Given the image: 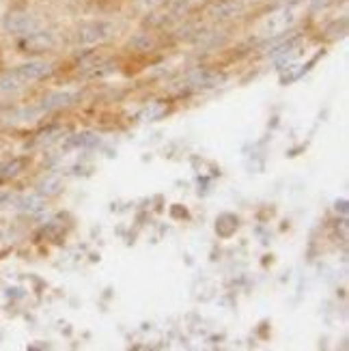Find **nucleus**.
<instances>
[{
	"label": "nucleus",
	"instance_id": "obj_1",
	"mask_svg": "<svg viewBox=\"0 0 349 351\" xmlns=\"http://www.w3.org/2000/svg\"><path fill=\"white\" fill-rule=\"evenodd\" d=\"M115 35V24L106 22V20H93L82 24L78 30H75V41L82 45H93V43H101L106 39H110Z\"/></svg>",
	"mask_w": 349,
	"mask_h": 351
},
{
	"label": "nucleus",
	"instance_id": "obj_2",
	"mask_svg": "<svg viewBox=\"0 0 349 351\" xmlns=\"http://www.w3.org/2000/svg\"><path fill=\"white\" fill-rule=\"evenodd\" d=\"M3 28L13 37H24L39 28V20L28 11H9L3 18Z\"/></svg>",
	"mask_w": 349,
	"mask_h": 351
},
{
	"label": "nucleus",
	"instance_id": "obj_3",
	"mask_svg": "<svg viewBox=\"0 0 349 351\" xmlns=\"http://www.w3.org/2000/svg\"><path fill=\"white\" fill-rule=\"evenodd\" d=\"M54 43H56V39L52 33L37 28V30H33V33L20 37L18 48H20V52H45V50L54 48Z\"/></svg>",
	"mask_w": 349,
	"mask_h": 351
},
{
	"label": "nucleus",
	"instance_id": "obj_4",
	"mask_svg": "<svg viewBox=\"0 0 349 351\" xmlns=\"http://www.w3.org/2000/svg\"><path fill=\"white\" fill-rule=\"evenodd\" d=\"M15 73H18V78L28 84V82H37V80H43L48 78V75L54 71L52 63H48V60H28V63H22L13 69Z\"/></svg>",
	"mask_w": 349,
	"mask_h": 351
},
{
	"label": "nucleus",
	"instance_id": "obj_5",
	"mask_svg": "<svg viewBox=\"0 0 349 351\" xmlns=\"http://www.w3.org/2000/svg\"><path fill=\"white\" fill-rule=\"evenodd\" d=\"M246 9L244 0H218V3H211L207 7V15L211 20H231V18H237V15Z\"/></svg>",
	"mask_w": 349,
	"mask_h": 351
},
{
	"label": "nucleus",
	"instance_id": "obj_6",
	"mask_svg": "<svg viewBox=\"0 0 349 351\" xmlns=\"http://www.w3.org/2000/svg\"><path fill=\"white\" fill-rule=\"evenodd\" d=\"M296 22V13L291 9H282L278 13H272L269 18L263 22L261 26V33L265 35H278V33H285L287 28Z\"/></svg>",
	"mask_w": 349,
	"mask_h": 351
},
{
	"label": "nucleus",
	"instance_id": "obj_7",
	"mask_svg": "<svg viewBox=\"0 0 349 351\" xmlns=\"http://www.w3.org/2000/svg\"><path fill=\"white\" fill-rule=\"evenodd\" d=\"M186 82L194 88H214L224 82V75L218 71H211V69H196L188 75Z\"/></svg>",
	"mask_w": 349,
	"mask_h": 351
},
{
	"label": "nucleus",
	"instance_id": "obj_8",
	"mask_svg": "<svg viewBox=\"0 0 349 351\" xmlns=\"http://www.w3.org/2000/svg\"><path fill=\"white\" fill-rule=\"evenodd\" d=\"M75 99H78V93H71V90H58V93H52L41 101V110L67 108V106H71Z\"/></svg>",
	"mask_w": 349,
	"mask_h": 351
},
{
	"label": "nucleus",
	"instance_id": "obj_9",
	"mask_svg": "<svg viewBox=\"0 0 349 351\" xmlns=\"http://www.w3.org/2000/svg\"><path fill=\"white\" fill-rule=\"evenodd\" d=\"M239 226V218L235 216V213H222V216H218L216 220V233L222 237V239H229Z\"/></svg>",
	"mask_w": 349,
	"mask_h": 351
},
{
	"label": "nucleus",
	"instance_id": "obj_10",
	"mask_svg": "<svg viewBox=\"0 0 349 351\" xmlns=\"http://www.w3.org/2000/svg\"><path fill=\"white\" fill-rule=\"evenodd\" d=\"M45 209V196L37 194H28L20 201V211L28 213V216H35V213H41Z\"/></svg>",
	"mask_w": 349,
	"mask_h": 351
},
{
	"label": "nucleus",
	"instance_id": "obj_11",
	"mask_svg": "<svg viewBox=\"0 0 349 351\" xmlns=\"http://www.w3.org/2000/svg\"><path fill=\"white\" fill-rule=\"evenodd\" d=\"M28 160L26 158H13L9 164L3 166V171H0V181H9V179H15L24 169H26Z\"/></svg>",
	"mask_w": 349,
	"mask_h": 351
},
{
	"label": "nucleus",
	"instance_id": "obj_12",
	"mask_svg": "<svg viewBox=\"0 0 349 351\" xmlns=\"http://www.w3.org/2000/svg\"><path fill=\"white\" fill-rule=\"evenodd\" d=\"M128 45H130L132 50H136V52H151V50H154L156 41H154V37H151L149 33H136L128 41Z\"/></svg>",
	"mask_w": 349,
	"mask_h": 351
},
{
	"label": "nucleus",
	"instance_id": "obj_13",
	"mask_svg": "<svg viewBox=\"0 0 349 351\" xmlns=\"http://www.w3.org/2000/svg\"><path fill=\"white\" fill-rule=\"evenodd\" d=\"M37 190H39L41 196H56L60 190H63V181H60L58 177H54V175H50V177H45V179L39 181Z\"/></svg>",
	"mask_w": 349,
	"mask_h": 351
},
{
	"label": "nucleus",
	"instance_id": "obj_14",
	"mask_svg": "<svg viewBox=\"0 0 349 351\" xmlns=\"http://www.w3.org/2000/svg\"><path fill=\"white\" fill-rule=\"evenodd\" d=\"M22 86H24V82L18 78L15 71H7L0 75V90H3V93H15V90H20Z\"/></svg>",
	"mask_w": 349,
	"mask_h": 351
},
{
	"label": "nucleus",
	"instance_id": "obj_15",
	"mask_svg": "<svg viewBox=\"0 0 349 351\" xmlns=\"http://www.w3.org/2000/svg\"><path fill=\"white\" fill-rule=\"evenodd\" d=\"M117 69V65L112 63H99V65H93V67H86L82 71V78H101L106 73H112Z\"/></svg>",
	"mask_w": 349,
	"mask_h": 351
},
{
	"label": "nucleus",
	"instance_id": "obj_16",
	"mask_svg": "<svg viewBox=\"0 0 349 351\" xmlns=\"http://www.w3.org/2000/svg\"><path fill=\"white\" fill-rule=\"evenodd\" d=\"M99 138L95 134H91V132H82V134H75L69 138V147H93L97 145Z\"/></svg>",
	"mask_w": 349,
	"mask_h": 351
}]
</instances>
